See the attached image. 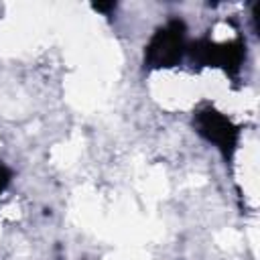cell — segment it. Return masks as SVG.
I'll list each match as a JSON object with an SVG mask.
<instances>
[{
    "label": "cell",
    "instance_id": "2",
    "mask_svg": "<svg viewBox=\"0 0 260 260\" xmlns=\"http://www.w3.org/2000/svg\"><path fill=\"white\" fill-rule=\"evenodd\" d=\"M0 189H2V181H0Z\"/></svg>",
    "mask_w": 260,
    "mask_h": 260
},
{
    "label": "cell",
    "instance_id": "1",
    "mask_svg": "<svg viewBox=\"0 0 260 260\" xmlns=\"http://www.w3.org/2000/svg\"><path fill=\"white\" fill-rule=\"evenodd\" d=\"M181 47H183V30L181 24L173 22L169 28L160 30L154 41H152V57H156L158 63H169L171 59L181 57Z\"/></svg>",
    "mask_w": 260,
    "mask_h": 260
}]
</instances>
